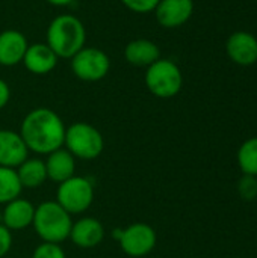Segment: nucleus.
Returning <instances> with one entry per match:
<instances>
[{
  "label": "nucleus",
  "mask_w": 257,
  "mask_h": 258,
  "mask_svg": "<svg viewBox=\"0 0 257 258\" xmlns=\"http://www.w3.org/2000/svg\"><path fill=\"white\" fill-rule=\"evenodd\" d=\"M65 124L62 118L48 107H36L30 110L20 127L27 150L38 154H50L62 148L65 141Z\"/></svg>",
  "instance_id": "obj_1"
},
{
  "label": "nucleus",
  "mask_w": 257,
  "mask_h": 258,
  "mask_svg": "<svg viewBox=\"0 0 257 258\" xmlns=\"http://www.w3.org/2000/svg\"><path fill=\"white\" fill-rule=\"evenodd\" d=\"M45 44L59 59H71L86 45L85 24L73 14H59L47 27Z\"/></svg>",
  "instance_id": "obj_2"
},
{
  "label": "nucleus",
  "mask_w": 257,
  "mask_h": 258,
  "mask_svg": "<svg viewBox=\"0 0 257 258\" xmlns=\"http://www.w3.org/2000/svg\"><path fill=\"white\" fill-rule=\"evenodd\" d=\"M32 225L44 242L59 245L70 237L73 221L71 215L56 201H45L35 209Z\"/></svg>",
  "instance_id": "obj_3"
},
{
  "label": "nucleus",
  "mask_w": 257,
  "mask_h": 258,
  "mask_svg": "<svg viewBox=\"0 0 257 258\" xmlns=\"http://www.w3.org/2000/svg\"><path fill=\"white\" fill-rule=\"evenodd\" d=\"M145 86L158 98H173L183 86V74L171 59H158L147 67Z\"/></svg>",
  "instance_id": "obj_4"
},
{
  "label": "nucleus",
  "mask_w": 257,
  "mask_h": 258,
  "mask_svg": "<svg viewBox=\"0 0 257 258\" xmlns=\"http://www.w3.org/2000/svg\"><path fill=\"white\" fill-rule=\"evenodd\" d=\"M64 145L74 157L92 160L101 154L105 141L101 133L94 125L86 122H74L65 130Z\"/></svg>",
  "instance_id": "obj_5"
},
{
  "label": "nucleus",
  "mask_w": 257,
  "mask_h": 258,
  "mask_svg": "<svg viewBox=\"0 0 257 258\" xmlns=\"http://www.w3.org/2000/svg\"><path fill=\"white\" fill-rule=\"evenodd\" d=\"M71 71L82 82H98L111 71L109 56L97 47H83L71 59Z\"/></svg>",
  "instance_id": "obj_6"
},
{
  "label": "nucleus",
  "mask_w": 257,
  "mask_h": 258,
  "mask_svg": "<svg viewBox=\"0 0 257 258\" xmlns=\"http://www.w3.org/2000/svg\"><path fill=\"white\" fill-rule=\"evenodd\" d=\"M94 200V187L83 177H71L59 183L56 190V203L70 215H80L89 209Z\"/></svg>",
  "instance_id": "obj_7"
},
{
  "label": "nucleus",
  "mask_w": 257,
  "mask_h": 258,
  "mask_svg": "<svg viewBox=\"0 0 257 258\" xmlns=\"http://www.w3.org/2000/svg\"><path fill=\"white\" fill-rule=\"evenodd\" d=\"M156 231L142 222L129 225L120 237L121 249L130 257L139 258L150 254L156 246Z\"/></svg>",
  "instance_id": "obj_8"
},
{
  "label": "nucleus",
  "mask_w": 257,
  "mask_h": 258,
  "mask_svg": "<svg viewBox=\"0 0 257 258\" xmlns=\"http://www.w3.org/2000/svg\"><path fill=\"white\" fill-rule=\"evenodd\" d=\"M194 14V0H161L155 9L158 23L167 29H176L189 21Z\"/></svg>",
  "instance_id": "obj_9"
},
{
  "label": "nucleus",
  "mask_w": 257,
  "mask_h": 258,
  "mask_svg": "<svg viewBox=\"0 0 257 258\" xmlns=\"http://www.w3.org/2000/svg\"><path fill=\"white\" fill-rule=\"evenodd\" d=\"M227 56L241 67H250L257 62V38L245 30L235 32L226 42Z\"/></svg>",
  "instance_id": "obj_10"
},
{
  "label": "nucleus",
  "mask_w": 257,
  "mask_h": 258,
  "mask_svg": "<svg viewBox=\"0 0 257 258\" xmlns=\"http://www.w3.org/2000/svg\"><path fill=\"white\" fill-rule=\"evenodd\" d=\"M29 41L26 35L17 29H6L0 32V65L14 67L23 62Z\"/></svg>",
  "instance_id": "obj_11"
},
{
  "label": "nucleus",
  "mask_w": 257,
  "mask_h": 258,
  "mask_svg": "<svg viewBox=\"0 0 257 258\" xmlns=\"http://www.w3.org/2000/svg\"><path fill=\"white\" fill-rule=\"evenodd\" d=\"M58 60V54L45 42H35L29 44L21 63L29 73L35 76H45L56 68Z\"/></svg>",
  "instance_id": "obj_12"
},
{
  "label": "nucleus",
  "mask_w": 257,
  "mask_h": 258,
  "mask_svg": "<svg viewBox=\"0 0 257 258\" xmlns=\"http://www.w3.org/2000/svg\"><path fill=\"white\" fill-rule=\"evenodd\" d=\"M27 147L20 133L0 130V166L18 168L27 159Z\"/></svg>",
  "instance_id": "obj_13"
},
{
  "label": "nucleus",
  "mask_w": 257,
  "mask_h": 258,
  "mask_svg": "<svg viewBox=\"0 0 257 258\" xmlns=\"http://www.w3.org/2000/svg\"><path fill=\"white\" fill-rule=\"evenodd\" d=\"M105 237V228L95 218H83L73 224L70 239L82 249L95 248Z\"/></svg>",
  "instance_id": "obj_14"
},
{
  "label": "nucleus",
  "mask_w": 257,
  "mask_h": 258,
  "mask_svg": "<svg viewBox=\"0 0 257 258\" xmlns=\"http://www.w3.org/2000/svg\"><path fill=\"white\" fill-rule=\"evenodd\" d=\"M124 59L133 67H150L158 59H161L159 45L147 38L132 39L124 47Z\"/></svg>",
  "instance_id": "obj_15"
},
{
  "label": "nucleus",
  "mask_w": 257,
  "mask_h": 258,
  "mask_svg": "<svg viewBox=\"0 0 257 258\" xmlns=\"http://www.w3.org/2000/svg\"><path fill=\"white\" fill-rule=\"evenodd\" d=\"M45 163V171H47V178H50L55 183H64L68 178L74 177L76 171V157L68 151V150H56L50 154H47Z\"/></svg>",
  "instance_id": "obj_16"
},
{
  "label": "nucleus",
  "mask_w": 257,
  "mask_h": 258,
  "mask_svg": "<svg viewBox=\"0 0 257 258\" xmlns=\"http://www.w3.org/2000/svg\"><path fill=\"white\" fill-rule=\"evenodd\" d=\"M35 216V207L32 203L17 198L6 204L3 210V225L8 230H24L32 225Z\"/></svg>",
  "instance_id": "obj_17"
},
{
  "label": "nucleus",
  "mask_w": 257,
  "mask_h": 258,
  "mask_svg": "<svg viewBox=\"0 0 257 258\" xmlns=\"http://www.w3.org/2000/svg\"><path fill=\"white\" fill-rule=\"evenodd\" d=\"M18 180L26 189H36L47 180L45 163L39 159H26L17 171Z\"/></svg>",
  "instance_id": "obj_18"
},
{
  "label": "nucleus",
  "mask_w": 257,
  "mask_h": 258,
  "mask_svg": "<svg viewBox=\"0 0 257 258\" xmlns=\"http://www.w3.org/2000/svg\"><path fill=\"white\" fill-rule=\"evenodd\" d=\"M23 186L18 180L17 171L0 166V204H8L20 197Z\"/></svg>",
  "instance_id": "obj_19"
},
{
  "label": "nucleus",
  "mask_w": 257,
  "mask_h": 258,
  "mask_svg": "<svg viewBox=\"0 0 257 258\" xmlns=\"http://www.w3.org/2000/svg\"><path fill=\"white\" fill-rule=\"evenodd\" d=\"M238 165L245 175L257 177V136L247 139L238 150Z\"/></svg>",
  "instance_id": "obj_20"
},
{
  "label": "nucleus",
  "mask_w": 257,
  "mask_h": 258,
  "mask_svg": "<svg viewBox=\"0 0 257 258\" xmlns=\"http://www.w3.org/2000/svg\"><path fill=\"white\" fill-rule=\"evenodd\" d=\"M238 194L244 201H254L257 198V177L244 174L238 183Z\"/></svg>",
  "instance_id": "obj_21"
},
{
  "label": "nucleus",
  "mask_w": 257,
  "mask_h": 258,
  "mask_svg": "<svg viewBox=\"0 0 257 258\" xmlns=\"http://www.w3.org/2000/svg\"><path fill=\"white\" fill-rule=\"evenodd\" d=\"M32 258H67L64 249L58 245V243H48L44 242L41 245L36 246V249L33 251Z\"/></svg>",
  "instance_id": "obj_22"
},
{
  "label": "nucleus",
  "mask_w": 257,
  "mask_h": 258,
  "mask_svg": "<svg viewBox=\"0 0 257 258\" xmlns=\"http://www.w3.org/2000/svg\"><path fill=\"white\" fill-rule=\"evenodd\" d=\"M161 0H121V3L135 14H150L155 12Z\"/></svg>",
  "instance_id": "obj_23"
},
{
  "label": "nucleus",
  "mask_w": 257,
  "mask_h": 258,
  "mask_svg": "<svg viewBox=\"0 0 257 258\" xmlns=\"http://www.w3.org/2000/svg\"><path fill=\"white\" fill-rule=\"evenodd\" d=\"M12 246V234L5 225L0 224V258L5 257Z\"/></svg>",
  "instance_id": "obj_24"
},
{
  "label": "nucleus",
  "mask_w": 257,
  "mask_h": 258,
  "mask_svg": "<svg viewBox=\"0 0 257 258\" xmlns=\"http://www.w3.org/2000/svg\"><path fill=\"white\" fill-rule=\"evenodd\" d=\"M9 98H11V89H9V85L0 79V110L9 103Z\"/></svg>",
  "instance_id": "obj_25"
},
{
  "label": "nucleus",
  "mask_w": 257,
  "mask_h": 258,
  "mask_svg": "<svg viewBox=\"0 0 257 258\" xmlns=\"http://www.w3.org/2000/svg\"><path fill=\"white\" fill-rule=\"evenodd\" d=\"M45 2L56 8H65V6H70L74 0H45Z\"/></svg>",
  "instance_id": "obj_26"
}]
</instances>
